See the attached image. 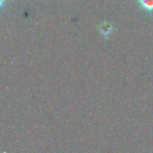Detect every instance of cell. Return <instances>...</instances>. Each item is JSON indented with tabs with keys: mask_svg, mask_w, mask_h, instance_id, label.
<instances>
[{
	"mask_svg": "<svg viewBox=\"0 0 153 153\" xmlns=\"http://www.w3.org/2000/svg\"><path fill=\"white\" fill-rule=\"evenodd\" d=\"M140 7L149 13L153 12V0H138Z\"/></svg>",
	"mask_w": 153,
	"mask_h": 153,
	"instance_id": "obj_1",
	"label": "cell"
},
{
	"mask_svg": "<svg viewBox=\"0 0 153 153\" xmlns=\"http://www.w3.org/2000/svg\"><path fill=\"white\" fill-rule=\"evenodd\" d=\"M100 32L105 36L110 34L111 31H112V27L108 23H103L100 25Z\"/></svg>",
	"mask_w": 153,
	"mask_h": 153,
	"instance_id": "obj_2",
	"label": "cell"
}]
</instances>
